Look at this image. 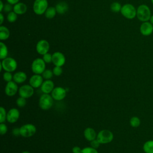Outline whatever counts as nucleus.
Masks as SVG:
<instances>
[{"label":"nucleus","instance_id":"nucleus-1","mask_svg":"<svg viewBox=\"0 0 153 153\" xmlns=\"http://www.w3.org/2000/svg\"><path fill=\"white\" fill-rule=\"evenodd\" d=\"M151 16V11L147 5L141 4L137 7L136 17L139 21L142 22L149 21Z\"/></svg>","mask_w":153,"mask_h":153},{"label":"nucleus","instance_id":"nucleus-2","mask_svg":"<svg viewBox=\"0 0 153 153\" xmlns=\"http://www.w3.org/2000/svg\"><path fill=\"white\" fill-rule=\"evenodd\" d=\"M0 66L1 71L4 69L6 72H12L17 69V63L16 60L12 57H6L2 60Z\"/></svg>","mask_w":153,"mask_h":153},{"label":"nucleus","instance_id":"nucleus-3","mask_svg":"<svg viewBox=\"0 0 153 153\" xmlns=\"http://www.w3.org/2000/svg\"><path fill=\"white\" fill-rule=\"evenodd\" d=\"M53 98L50 94L43 93L39 99V106L42 110L50 109L53 105Z\"/></svg>","mask_w":153,"mask_h":153},{"label":"nucleus","instance_id":"nucleus-4","mask_svg":"<svg viewBox=\"0 0 153 153\" xmlns=\"http://www.w3.org/2000/svg\"><path fill=\"white\" fill-rule=\"evenodd\" d=\"M96 139L100 144H106L111 142L114 139V134L109 130L103 129L99 131Z\"/></svg>","mask_w":153,"mask_h":153},{"label":"nucleus","instance_id":"nucleus-5","mask_svg":"<svg viewBox=\"0 0 153 153\" xmlns=\"http://www.w3.org/2000/svg\"><path fill=\"white\" fill-rule=\"evenodd\" d=\"M120 12L125 18L133 19L136 17L137 9L131 4H126L122 6Z\"/></svg>","mask_w":153,"mask_h":153},{"label":"nucleus","instance_id":"nucleus-6","mask_svg":"<svg viewBox=\"0 0 153 153\" xmlns=\"http://www.w3.org/2000/svg\"><path fill=\"white\" fill-rule=\"evenodd\" d=\"M31 69L35 74L41 75L45 70V62L41 58L35 59L32 63Z\"/></svg>","mask_w":153,"mask_h":153},{"label":"nucleus","instance_id":"nucleus-7","mask_svg":"<svg viewBox=\"0 0 153 153\" xmlns=\"http://www.w3.org/2000/svg\"><path fill=\"white\" fill-rule=\"evenodd\" d=\"M20 136L24 137H30L33 136L36 131V128L32 124H26L20 127Z\"/></svg>","mask_w":153,"mask_h":153},{"label":"nucleus","instance_id":"nucleus-8","mask_svg":"<svg viewBox=\"0 0 153 153\" xmlns=\"http://www.w3.org/2000/svg\"><path fill=\"white\" fill-rule=\"evenodd\" d=\"M48 8L47 0H35L33 5V10L35 14L38 15H42L45 13L46 10Z\"/></svg>","mask_w":153,"mask_h":153},{"label":"nucleus","instance_id":"nucleus-9","mask_svg":"<svg viewBox=\"0 0 153 153\" xmlns=\"http://www.w3.org/2000/svg\"><path fill=\"white\" fill-rule=\"evenodd\" d=\"M18 93L20 97L27 99L33 96L34 93V88L30 84H24L19 88Z\"/></svg>","mask_w":153,"mask_h":153},{"label":"nucleus","instance_id":"nucleus-10","mask_svg":"<svg viewBox=\"0 0 153 153\" xmlns=\"http://www.w3.org/2000/svg\"><path fill=\"white\" fill-rule=\"evenodd\" d=\"M51 95L54 100L60 101L64 99L66 96V90L62 87H54Z\"/></svg>","mask_w":153,"mask_h":153},{"label":"nucleus","instance_id":"nucleus-11","mask_svg":"<svg viewBox=\"0 0 153 153\" xmlns=\"http://www.w3.org/2000/svg\"><path fill=\"white\" fill-rule=\"evenodd\" d=\"M66 58L64 54L59 51L54 52L52 54V62L56 66H62L65 65Z\"/></svg>","mask_w":153,"mask_h":153},{"label":"nucleus","instance_id":"nucleus-12","mask_svg":"<svg viewBox=\"0 0 153 153\" xmlns=\"http://www.w3.org/2000/svg\"><path fill=\"white\" fill-rule=\"evenodd\" d=\"M19 91L17 84L14 81L8 82L5 87V93L8 96L11 97L14 96Z\"/></svg>","mask_w":153,"mask_h":153},{"label":"nucleus","instance_id":"nucleus-13","mask_svg":"<svg viewBox=\"0 0 153 153\" xmlns=\"http://www.w3.org/2000/svg\"><path fill=\"white\" fill-rule=\"evenodd\" d=\"M50 49V45L47 41L42 39L39 41L36 45V50L37 53L41 55H44L47 53Z\"/></svg>","mask_w":153,"mask_h":153},{"label":"nucleus","instance_id":"nucleus-14","mask_svg":"<svg viewBox=\"0 0 153 153\" xmlns=\"http://www.w3.org/2000/svg\"><path fill=\"white\" fill-rule=\"evenodd\" d=\"M140 33L145 36L151 35L153 33V25L149 22H142L139 27Z\"/></svg>","mask_w":153,"mask_h":153},{"label":"nucleus","instance_id":"nucleus-15","mask_svg":"<svg viewBox=\"0 0 153 153\" xmlns=\"http://www.w3.org/2000/svg\"><path fill=\"white\" fill-rule=\"evenodd\" d=\"M20 117V112L18 109L13 108L10 109L7 114V121L10 123H16Z\"/></svg>","mask_w":153,"mask_h":153},{"label":"nucleus","instance_id":"nucleus-16","mask_svg":"<svg viewBox=\"0 0 153 153\" xmlns=\"http://www.w3.org/2000/svg\"><path fill=\"white\" fill-rule=\"evenodd\" d=\"M44 78L42 75L39 74H34L29 79V84L34 88L41 87Z\"/></svg>","mask_w":153,"mask_h":153},{"label":"nucleus","instance_id":"nucleus-17","mask_svg":"<svg viewBox=\"0 0 153 153\" xmlns=\"http://www.w3.org/2000/svg\"><path fill=\"white\" fill-rule=\"evenodd\" d=\"M54 88V82L51 79H45L41 86V90L43 93L50 94Z\"/></svg>","mask_w":153,"mask_h":153},{"label":"nucleus","instance_id":"nucleus-18","mask_svg":"<svg viewBox=\"0 0 153 153\" xmlns=\"http://www.w3.org/2000/svg\"><path fill=\"white\" fill-rule=\"evenodd\" d=\"M97 133L94 128L91 127H87L84 131V136L88 141H91L97 137Z\"/></svg>","mask_w":153,"mask_h":153},{"label":"nucleus","instance_id":"nucleus-19","mask_svg":"<svg viewBox=\"0 0 153 153\" xmlns=\"http://www.w3.org/2000/svg\"><path fill=\"white\" fill-rule=\"evenodd\" d=\"M27 79V75L23 71H19L13 75V81L17 84H22Z\"/></svg>","mask_w":153,"mask_h":153},{"label":"nucleus","instance_id":"nucleus-20","mask_svg":"<svg viewBox=\"0 0 153 153\" xmlns=\"http://www.w3.org/2000/svg\"><path fill=\"white\" fill-rule=\"evenodd\" d=\"M27 11V6L23 2H18L14 4L13 7V11L17 14L22 15L25 14Z\"/></svg>","mask_w":153,"mask_h":153},{"label":"nucleus","instance_id":"nucleus-21","mask_svg":"<svg viewBox=\"0 0 153 153\" xmlns=\"http://www.w3.org/2000/svg\"><path fill=\"white\" fill-rule=\"evenodd\" d=\"M55 8L56 9L57 12L59 14H63L68 11V5L67 3H66L65 2H59L58 4H57Z\"/></svg>","mask_w":153,"mask_h":153},{"label":"nucleus","instance_id":"nucleus-22","mask_svg":"<svg viewBox=\"0 0 153 153\" xmlns=\"http://www.w3.org/2000/svg\"><path fill=\"white\" fill-rule=\"evenodd\" d=\"M10 36V30L9 29L4 26H0V39L1 41L7 39Z\"/></svg>","mask_w":153,"mask_h":153},{"label":"nucleus","instance_id":"nucleus-23","mask_svg":"<svg viewBox=\"0 0 153 153\" xmlns=\"http://www.w3.org/2000/svg\"><path fill=\"white\" fill-rule=\"evenodd\" d=\"M143 150L145 153H153V140L145 142L143 145Z\"/></svg>","mask_w":153,"mask_h":153},{"label":"nucleus","instance_id":"nucleus-24","mask_svg":"<svg viewBox=\"0 0 153 153\" xmlns=\"http://www.w3.org/2000/svg\"><path fill=\"white\" fill-rule=\"evenodd\" d=\"M0 59L3 60L7 57L8 56V48L6 45L2 42H0Z\"/></svg>","mask_w":153,"mask_h":153},{"label":"nucleus","instance_id":"nucleus-25","mask_svg":"<svg viewBox=\"0 0 153 153\" xmlns=\"http://www.w3.org/2000/svg\"><path fill=\"white\" fill-rule=\"evenodd\" d=\"M56 13H57V11H56V8L53 7H48L46 10L44 14H45V16L46 18L52 19L56 16Z\"/></svg>","mask_w":153,"mask_h":153},{"label":"nucleus","instance_id":"nucleus-26","mask_svg":"<svg viewBox=\"0 0 153 153\" xmlns=\"http://www.w3.org/2000/svg\"><path fill=\"white\" fill-rule=\"evenodd\" d=\"M130 125L134 128H137L140 125V120L136 116L132 117L130 120Z\"/></svg>","mask_w":153,"mask_h":153},{"label":"nucleus","instance_id":"nucleus-27","mask_svg":"<svg viewBox=\"0 0 153 153\" xmlns=\"http://www.w3.org/2000/svg\"><path fill=\"white\" fill-rule=\"evenodd\" d=\"M121 7H122V6L121 5V4L119 2H114L111 4L110 8H111V10L112 12L118 13L119 11H121Z\"/></svg>","mask_w":153,"mask_h":153},{"label":"nucleus","instance_id":"nucleus-28","mask_svg":"<svg viewBox=\"0 0 153 153\" xmlns=\"http://www.w3.org/2000/svg\"><path fill=\"white\" fill-rule=\"evenodd\" d=\"M41 75H42L43 78L45 80V79H51L54 74H53L52 70L45 69Z\"/></svg>","mask_w":153,"mask_h":153},{"label":"nucleus","instance_id":"nucleus-29","mask_svg":"<svg viewBox=\"0 0 153 153\" xmlns=\"http://www.w3.org/2000/svg\"><path fill=\"white\" fill-rule=\"evenodd\" d=\"M7 114L5 109L3 106L0 107V123H4L7 120Z\"/></svg>","mask_w":153,"mask_h":153},{"label":"nucleus","instance_id":"nucleus-30","mask_svg":"<svg viewBox=\"0 0 153 153\" xmlns=\"http://www.w3.org/2000/svg\"><path fill=\"white\" fill-rule=\"evenodd\" d=\"M7 18V20L9 22L13 23V22H14L17 20V14L14 11H11L10 13H8Z\"/></svg>","mask_w":153,"mask_h":153},{"label":"nucleus","instance_id":"nucleus-31","mask_svg":"<svg viewBox=\"0 0 153 153\" xmlns=\"http://www.w3.org/2000/svg\"><path fill=\"white\" fill-rule=\"evenodd\" d=\"M26 99L22 97H19L16 100V105L19 108H23L26 105Z\"/></svg>","mask_w":153,"mask_h":153},{"label":"nucleus","instance_id":"nucleus-32","mask_svg":"<svg viewBox=\"0 0 153 153\" xmlns=\"http://www.w3.org/2000/svg\"><path fill=\"white\" fill-rule=\"evenodd\" d=\"M3 79L6 82H10L11 81H13V75L11 74V72H5L3 74Z\"/></svg>","mask_w":153,"mask_h":153},{"label":"nucleus","instance_id":"nucleus-33","mask_svg":"<svg viewBox=\"0 0 153 153\" xmlns=\"http://www.w3.org/2000/svg\"><path fill=\"white\" fill-rule=\"evenodd\" d=\"M53 72L54 75L59 76L62 75L63 73V69L61 66H54V68L53 69Z\"/></svg>","mask_w":153,"mask_h":153},{"label":"nucleus","instance_id":"nucleus-34","mask_svg":"<svg viewBox=\"0 0 153 153\" xmlns=\"http://www.w3.org/2000/svg\"><path fill=\"white\" fill-rule=\"evenodd\" d=\"M81 153H99L96 149L93 148L91 146L85 147L82 149Z\"/></svg>","mask_w":153,"mask_h":153},{"label":"nucleus","instance_id":"nucleus-35","mask_svg":"<svg viewBox=\"0 0 153 153\" xmlns=\"http://www.w3.org/2000/svg\"><path fill=\"white\" fill-rule=\"evenodd\" d=\"M42 59L45 62V63H50L52 62V54L47 53L43 55Z\"/></svg>","mask_w":153,"mask_h":153},{"label":"nucleus","instance_id":"nucleus-36","mask_svg":"<svg viewBox=\"0 0 153 153\" xmlns=\"http://www.w3.org/2000/svg\"><path fill=\"white\" fill-rule=\"evenodd\" d=\"M7 131H8L7 126L4 123H1L0 124V134L1 135H4L7 133Z\"/></svg>","mask_w":153,"mask_h":153},{"label":"nucleus","instance_id":"nucleus-37","mask_svg":"<svg viewBox=\"0 0 153 153\" xmlns=\"http://www.w3.org/2000/svg\"><path fill=\"white\" fill-rule=\"evenodd\" d=\"M100 145V143L97 140V139H95L90 141V146L93 148H95V149L98 148L99 147Z\"/></svg>","mask_w":153,"mask_h":153},{"label":"nucleus","instance_id":"nucleus-38","mask_svg":"<svg viewBox=\"0 0 153 153\" xmlns=\"http://www.w3.org/2000/svg\"><path fill=\"white\" fill-rule=\"evenodd\" d=\"M12 134L13 136L16 137H18L20 135V128H14L12 130Z\"/></svg>","mask_w":153,"mask_h":153},{"label":"nucleus","instance_id":"nucleus-39","mask_svg":"<svg viewBox=\"0 0 153 153\" xmlns=\"http://www.w3.org/2000/svg\"><path fill=\"white\" fill-rule=\"evenodd\" d=\"M12 9H13V8L11 6V4H7L4 5V11L5 12H11V11L12 10Z\"/></svg>","mask_w":153,"mask_h":153},{"label":"nucleus","instance_id":"nucleus-40","mask_svg":"<svg viewBox=\"0 0 153 153\" xmlns=\"http://www.w3.org/2000/svg\"><path fill=\"white\" fill-rule=\"evenodd\" d=\"M72 151L73 153H81L82 151V149L78 146H75L74 147H73Z\"/></svg>","mask_w":153,"mask_h":153},{"label":"nucleus","instance_id":"nucleus-41","mask_svg":"<svg viewBox=\"0 0 153 153\" xmlns=\"http://www.w3.org/2000/svg\"><path fill=\"white\" fill-rule=\"evenodd\" d=\"M8 3L11 4V5H13V4H16L17 3L19 2V0H7Z\"/></svg>","mask_w":153,"mask_h":153},{"label":"nucleus","instance_id":"nucleus-42","mask_svg":"<svg viewBox=\"0 0 153 153\" xmlns=\"http://www.w3.org/2000/svg\"><path fill=\"white\" fill-rule=\"evenodd\" d=\"M0 6H1V7H0V11L1 12L3 10L4 8V4H3L2 1H0Z\"/></svg>","mask_w":153,"mask_h":153},{"label":"nucleus","instance_id":"nucleus-43","mask_svg":"<svg viewBox=\"0 0 153 153\" xmlns=\"http://www.w3.org/2000/svg\"><path fill=\"white\" fill-rule=\"evenodd\" d=\"M3 22H4V16H3V14L1 13H0V23H1V25L2 24Z\"/></svg>","mask_w":153,"mask_h":153},{"label":"nucleus","instance_id":"nucleus-44","mask_svg":"<svg viewBox=\"0 0 153 153\" xmlns=\"http://www.w3.org/2000/svg\"><path fill=\"white\" fill-rule=\"evenodd\" d=\"M149 22L152 24V25H153V14H152V16H151V18H150V19H149Z\"/></svg>","mask_w":153,"mask_h":153},{"label":"nucleus","instance_id":"nucleus-45","mask_svg":"<svg viewBox=\"0 0 153 153\" xmlns=\"http://www.w3.org/2000/svg\"><path fill=\"white\" fill-rule=\"evenodd\" d=\"M22 153H30V152H29L27 151H23Z\"/></svg>","mask_w":153,"mask_h":153},{"label":"nucleus","instance_id":"nucleus-46","mask_svg":"<svg viewBox=\"0 0 153 153\" xmlns=\"http://www.w3.org/2000/svg\"><path fill=\"white\" fill-rule=\"evenodd\" d=\"M151 3H152V4L153 5V0H151Z\"/></svg>","mask_w":153,"mask_h":153}]
</instances>
